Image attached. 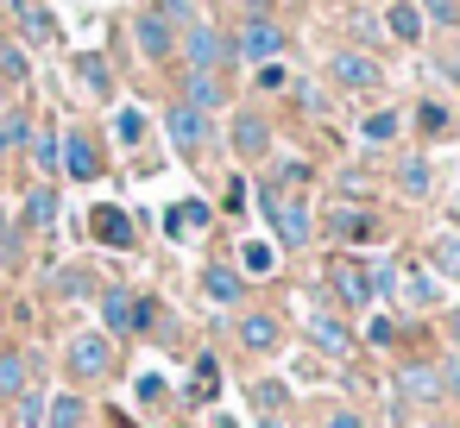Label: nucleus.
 I'll use <instances>...</instances> for the list:
<instances>
[{
	"mask_svg": "<svg viewBox=\"0 0 460 428\" xmlns=\"http://www.w3.org/2000/svg\"><path fill=\"white\" fill-rule=\"evenodd\" d=\"M422 26H441V32H460V0H416Z\"/></svg>",
	"mask_w": 460,
	"mask_h": 428,
	"instance_id": "72a5a7b5",
	"label": "nucleus"
},
{
	"mask_svg": "<svg viewBox=\"0 0 460 428\" xmlns=\"http://www.w3.org/2000/svg\"><path fill=\"white\" fill-rule=\"evenodd\" d=\"M215 390H221V365H215V353H202L196 378H190V403H215Z\"/></svg>",
	"mask_w": 460,
	"mask_h": 428,
	"instance_id": "7c9ffc66",
	"label": "nucleus"
},
{
	"mask_svg": "<svg viewBox=\"0 0 460 428\" xmlns=\"http://www.w3.org/2000/svg\"><path fill=\"white\" fill-rule=\"evenodd\" d=\"M58 183H32L26 189V202H20V227H32V233H51L58 227Z\"/></svg>",
	"mask_w": 460,
	"mask_h": 428,
	"instance_id": "4468645a",
	"label": "nucleus"
},
{
	"mask_svg": "<svg viewBox=\"0 0 460 428\" xmlns=\"http://www.w3.org/2000/svg\"><path fill=\"white\" fill-rule=\"evenodd\" d=\"M102 334L114 340H127V334H139V290H120V284H108L102 290Z\"/></svg>",
	"mask_w": 460,
	"mask_h": 428,
	"instance_id": "9b49d317",
	"label": "nucleus"
},
{
	"mask_svg": "<svg viewBox=\"0 0 460 428\" xmlns=\"http://www.w3.org/2000/svg\"><path fill=\"white\" fill-rule=\"evenodd\" d=\"M20 390H32V353H0V397H20Z\"/></svg>",
	"mask_w": 460,
	"mask_h": 428,
	"instance_id": "b1692460",
	"label": "nucleus"
},
{
	"mask_svg": "<svg viewBox=\"0 0 460 428\" xmlns=\"http://www.w3.org/2000/svg\"><path fill=\"white\" fill-rule=\"evenodd\" d=\"M13 13H20V32H26L32 45H45V39H58V26H51V13H45V7H32V0H20V7H13Z\"/></svg>",
	"mask_w": 460,
	"mask_h": 428,
	"instance_id": "473e14b6",
	"label": "nucleus"
},
{
	"mask_svg": "<svg viewBox=\"0 0 460 428\" xmlns=\"http://www.w3.org/2000/svg\"><path fill=\"white\" fill-rule=\"evenodd\" d=\"M328 284L347 309H372V277H366V258H328Z\"/></svg>",
	"mask_w": 460,
	"mask_h": 428,
	"instance_id": "9d476101",
	"label": "nucleus"
},
{
	"mask_svg": "<svg viewBox=\"0 0 460 428\" xmlns=\"http://www.w3.org/2000/svg\"><path fill=\"white\" fill-rule=\"evenodd\" d=\"M309 340H315L328 359H347V353H353V334H347V321H341L334 309H309Z\"/></svg>",
	"mask_w": 460,
	"mask_h": 428,
	"instance_id": "f3484780",
	"label": "nucleus"
},
{
	"mask_svg": "<svg viewBox=\"0 0 460 428\" xmlns=\"http://www.w3.org/2000/svg\"><path fill=\"white\" fill-rule=\"evenodd\" d=\"M114 139H120V145H139V139H146V114H139V108H114Z\"/></svg>",
	"mask_w": 460,
	"mask_h": 428,
	"instance_id": "4c0bfd02",
	"label": "nucleus"
},
{
	"mask_svg": "<svg viewBox=\"0 0 460 428\" xmlns=\"http://www.w3.org/2000/svg\"><path fill=\"white\" fill-rule=\"evenodd\" d=\"M447 340H454V353H460V309H447Z\"/></svg>",
	"mask_w": 460,
	"mask_h": 428,
	"instance_id": "3c124183",
	"label": "nucleus"
},
{
	"mask_svg": "<svg viewBox=\"0 0 460 428\" xmlns=\"http://www.w3.org/2000/svg\"><path fill=\"white\" fill-rule=\"evenodd\" d=\"M76 76H83V83H89L102 101L114 95V76H108V57H102V51H83V57H76Z\"/></svg>",
	"mask_w": 460,
	"mask_h": 428,
	"instance_id": "c85d7f7f",
	"label": "nucleus"
},
{
	"mask_svg": "<svg viewBox=\"0 0 460 428\" xmlns=\"http://www.w3.org/2000/svg\"><path fill=\"white\" fill-rule=\"evenodd\" d=\"M234 334H240V346H246V353H271V346L284 340V321H278L271 309H246Z\"/></svg>",
	"mask_w": 460,
	"mask_h": 428,
	"instance_id": "dca6fc26",
	"label": "nucleus"
},
{
	"mask_svg": "<svg viewBox=\"0 0 460 428\" xmlns=\"http://www.w3.org/2000/svg\"><path fill=\"white\" fill-rule=\"evenodd\" d=\"M322 428H366V415L341 403V409H328V415H322Z\"/></svg>",
	"mask_w": 460,
	"mask_h": 428,
	"instance_id": "de8ad7c7",
	"label": "nucleus"
},
{
	"mask_svg": "<svg viewBox=\"0 0 460 428\" xmlns=\"http://www.w3.org/2000/svg\"><path fill=\"white\" fill-rule=\"evenodd\" d=\"M89 422V403L76 397V390H58L51 403H45V428H83Z\"/></svg>",
	"mask_w": 460,
	"mask_h": 428,
	"instance_id": "393cba45",
	"label": "nucleus"
},
{
	"mask_svg": "<svg viewBox=\"0 0 460 428\" xmlns=\"http://www.w3.org/2000/svg\"><path fill=\"white\" fill-rule=\"evenodd\" d=\"M391 296H397L403 309H435V302H441V277H435L429 265H403V271H397V290H391Z\"/></svg>",
	"mask_w": 460,
	"mask_h": 428,
	"instance_id": "ddd939ff",
	"label": "nucleus"
},
{
	"mask_svg": "<svg viewBox=\"0 0 460 428\" xmlns=\"http://www.w3.org/2000/svg\"><path fill=\"white\" fill-rule=\"evenodd\" d=\"M139 403H146V409H158V403H164V378H158V371H146V378H139Z\"/></svg>",
	"mask_w": 460,
	"mask_h": 428,
	"instance_id": "49530a36",
	"label": "nucleus"
},
{
	"mask_svg": "<svg viewBox=\"0 0 460 428\" xmlns=\"http://www.w3.org/2000/svg\"><path fill=\"white\" fill-rule=\"evenodd\" d=\"M284 397H290V390H284L278 378H252V409H259V415H278Z\"/></svg>",
	"mask_w": 460,
	"mask_h": 428,
	"instance_id": "e433bc0d",
	"label": "nucleus"
},
{
	"mask_svg": "<svg viewBox=\"0 0 460 428\" xmlns=\"http://www.w3.org/2000/svg\"><path fill=\"white\" fill-rule=\"evenodd\" d=\"M26 158H32V170L51 183V177H58V133H51V127H32V139H26Z\"/></svg>",
	"mask_w": 460,
	"mask_h": 428,
	"instance_id": "cd10ccee",
	"label": "nucleus"
},
{
	"mask_svg": "<svg viewBox=\"0 0 460 428\" xmlns=\"http://www.w3.org/2000/svg\"><path fill=\"white\" fill-rule=\"evenodd\" d=\"M177 57H183V70H234V39H227V26H215V20H190L183 32H177Z\"/></svg>",
	"mask_w": 460,
	"mask_h": 428,
	"instance_id": "f257e3e1",
	"label": "nucleus"
},
{
	"mask_svg": "<svg viewBox=\"0 0 460 428\" xmlns=\"http://www.w3.org/2000/svg\"><path fill=\"white\" fill-rule=\"evenodd\" d=\"M133 45H139V57H146V64H171V57H177V32H171L152 7H139V13H133Z\"/></svg>",
	"mask_w": 460,
	"mask_h": 428,
	"instance_id": "6e6552de",
	"label": "nucleus"
},
{
	"mask_svg": "<svg viewBox=\"0 0 460 428\" xmlns=\"http://www.w3.org/2000/svg\"><path fill=\"white\" fill-rule=\"evenodd\" d=\"M391 340H397V321L391 315H372L366 321V346H391Z\"/></svg>",
	"mask_w": 460,
	"mask_h": 428,
	"instance_id": "c03bdc74",
	"label": "nucleus"
},
{
	"mask_svg": "<svg viewBox=\"0 0 460 428\" xmlns=\"http://www.w3.org/2000/svg\"><path fill=\"white\" fill-rule=\"evenodd\" d=\"M26 139H32V108H7L0 114V158L26 152Z\"/></svg>",
	"mask_w": 460,
	"mask_h": 428,
	"instance_id": "a878e982",
	"label": "nucleus"
},
{
	"mask_svg": "<svg viewBox=\"0 0 460 428\" xmlns=\"http://www.w3.org/2000/svg\"><path fill=\"white\" fill-rule=\"evenodd\" d=\"M7 108H13V89H7V83H0V114H7Z\"/></svg>",
	"mask_w": 460,
	"mask_h": 428,
	"instance_id": "603ef678",
	"label": "nucleus"
},
{
	"mask_svg": "<svg viewBox=\"0 0 460 428\" xmlns=\"http://www.w3.org/2000/svg\"><path fill=\"white\" fill-rule=\"evenodd\" d=\"M32 76V57H26V45H0V83H26Z\"/></svg>",
	"mask_w": 460,
	"mask_h": 428,
	"instance_id": "f704fd0d",
	"label": "nucleus"
},
{
	"mask_svg": "<svg viewBox=\"0 0 460 428\" xmlns=\"http://www.w3.org/2000/svg\"><path fill=\"white\" fill-rule=\"evenodd\" d=\"M429 258H435V277H460V233H435Z\"/></svg>",
	"mask_w": 460,
	"mask_h": 428,
	"instance_id": "2f4dec72",
	"label": "nucleus"
},
{
	"mask_svg": "<svg viewBox=\"0 0 460 428\" xmlns=\"http://www.w3.org/2000/svg\"><path fill=\"white\" fill-rule=\"evenodd\" d=\"M183 101L196 114H215V108H227V83L215 70H183Z\"/></svg>",
	"mask_w": 460,
	"mask_h": 428,
	"instance_id": "6ab92c4d",
	"label": "nucleus"
},
{
	"mask_svg": "<svg viewBox=\"0 0 460 428\" xmlns=\"http://www.w3.org/2000/svg\"><path fill=\"white\" fill-rule=\"evenodd\" d=\"M64 365H70V378L76 384H95V378H108L114 371V340L108 334H70V346H64Z\"/></svg>",
	"mask_w": 460,
	"mask_h": 428,
	"instance_id": "39448f33",
	"label": "nucleus"
},
{
	"mask_svg": "<svg viewBox=\"0 0 460 428\" xmlns=\"http://www.w3.org/2000/svg\"><path fill=\"white\" fill-rule=\"evenodd\" d=\"M13 403H20V409H13V415H20V428H45V397H39V390H20Z\"/></svg>",
	"mask_w": 460,
	"mask_h": 428,
	"instance_id": "79ce46f5",
	"label": "nucleus"
},
{
	"mask_svg": "<svg viewBox=\"0 0 460 428\" xmlns=\"http://www.w3.org/2000/svg\"><path fill=\"white\" fill-rule=\"evenodd\" d=\"M240 7H246V13H265V0H240Z\"/></svg>",
	"mask_w": 460,
	"mask_h": 428,
	"instance_id": "864d4df0",
	"label": "nucleus"
},
{
	"mask_svg": "<svg viewBox=\"0 0 460 428\" xmlns=\"http://www.w3.org/2000/svg\"><path fill=\"white\" fill-rule=\"evenodd\" d=\"M397 133H403V114H397V108H372V114L359 120V139H366V145H391Z\"/></svg>",
	"mask_w": 460,
	"mask_h": 428,
	"instance_id": "bb28decb",
	"label": "nucleus"
},
{
	"mask_svg": "<svg viewBox=\"0 0 460 428\" xmlns=\"http://www.w3.org/2000/svg\"><path fill=\"white\" fill-rule=\"evenodd\" d=\"M252 83H259V95H278V89H290V70L284 64H259Z\"/></svg>",
	"mask_w": 460,
	"mask_h": 428,
	"instance_id": "37998d69",
	"label": "nucleus"
},
{
	"mask_svg": "<svg viewBox=\"0 0 460 428\" xmlns=\"http://www.w3.org/2000/svg\"><path fill=\"white\" fill-rule=\"evenodd\" d=\"M51 284H58V296H95V277H89L83 265H70V271H58Z\"/></svg>",
	"mask_w": 460,
	"mask_h": 428,
	"instance_id": "a19ab883",
	"label": "nucleus"
},
{
	"mask_svg": "<svg viewBox=\"0 0 460 428\" xmlns=\"http://www.w3.org/2000/svg\"><path fill=\"white\" fill-rule=\"evenodd\" d=\"M385 32L397 39V45H422V13H416V0H391V7H385Z\"/></svg>",
	"mask_w": 460,
	"mask_h": 428,
	"instance_id": "4be33fe9",
	"label": "nucleus"
},
{
	"mask_svg": "<svg viewBox=\"0 0 460 428\" xmlns=\"http://www.w3.org/2000/svg\"><path fill=\"white\" fill-rule=\"evenodd\" d=\"M208 221H215V208H208V202H196V196H190V202H177V208H164V233H171V240L202 233Z\"/></svg>",
	"mask_w": 460,
	"mask_h": 428,
	"instance_id": "412c9836",
	"label": "nucleus"
},
{
	"mask_svg": "<svg viewBox=\"0 0 460 428\" xmlns=\"http://www.w3.org/2000/svg\"><path fill=\"white\" fill-rule=\"evenodd\" d=\"M341 189H347V196H359V189H366V170H359V164H347V170H341Z\"/></svg>",
	"mask_w": 460,
	"mask_h": 428,
	"instance_id": "8fccbe9b",
	"label": "nucleus"
},
{
	"mask_svg": "<svg viewBox=\"0 0 460 428\" xmlns=\"http://www.w3.org/2000/svg\"><path fill=\"white\" fill-rule=\"evenodd\" d=\"M322 7H328V0H322Z\"/></svg>",
	"mask_w": 460,
	"mask_h": 428,
	"instance_id": "4d7b16f0",
	"label": "nucleus"
},
{
	"mask_svg": "<svg viewBox=\"0 0 460 428\" xmlns=\"http://www.w3.org/2000/svg\"><path fill=\"white\" fill-rule=\"evenodd\" d=\"M322 227H328L334 240H347V246H372V240H378V214L359 208V202H334V208L322 214Z\"/></svg>",
	"mask_w": 460,
	"mask_h": 428,
	"instance_id": "0eeeda50",
	"label": "nucleus"
},
{
	"mask_svg": "<svg viewBox=\"0 0 460 428\" xmlns=\"http://www.w3.org/2000/svg\"><path fill=\"white\" fill-rule=\"evenodd\" d=\"M202 296L221 302V309H240V296H246V271H240V265H208V271H202Z\"/></svg>",
	"mask_w": 460,
	"mask_h": 428,
	"instance_id": "aec40b11",
	"label": "nucleus"
},
{
	"mask_svg": "<svg viewBox=\"0 0 460 428\" xmlns=\"http://www.w3.org/2000/svg\"><path fill=\"white\" fill-rule=\"evenodd\" d=\"M234 158H246V164L271 158V120L259 108H234Z\"/></svg>",
	"mask_w": 460,
	"mask_h": 428,
	"instance_id": "1a4fd4ad",
	"label": "nucleus"
},
{
	"mask_svg": "<svg viewBox=\"0 0 460 428\" xmlns=\"http://www.w3.org/2000/svg\"><path fill=\"white\" fill-rule=\"evenodd\" d=\"M164 139L196 164V158L215 145V114H196L190 101H171V108H164Z\"/></svg>",
	"mask_w": 460,
	"mask_h": 428,
	"instance_id": "7ed1b4c3",
	"label": "nucleus"
},
{
	"mask_svg": "<svg viewBox=\"0 0 460 428\" xmlns=\"http://www.w3.org/2000/svg\"><path fill=\"white\" fill-rule=\"evenodd\" d=\"M435 189V164L429 158H397V196L403 202H422Z\"/></svg>",
	"mask_w": 460,
	"mask_h": 428,
	"instance_id": "5701e85b",
	"label": "nucleus"
},
{
	"mask_svg": "<svg viewBox=\"0 0 460 428\" xmlns=\"http://www.w3.org/2000/svg\"><path fill=\"white\" fill-rule=\"evenodd\" d=\"M240 271H246V277L278 271V246H271V240H246V246H240Z\"/></svg>",
	"mask_w": 460,
	"mask_h": 428,
	"instance_id": "c756f323",
	"label": "nucleus"
},
{
	"mask_svg": "<svg viewBox=\"0 0 460 428\" xmlns=\"http://www.w3.org/2000/svg\"><path fill=\"white\" fill-rule=\"evenodd\" d=\"M102 170H108V158H102V145H95L89 127L58 133V177H70V183H95Z\"/></svg>",
	"mask_w": 460,
	"mask_h": 428,
	"instance_id": "20e7f679",
	"label": "nucleus"
},
{
	"mask_svg": "<svg viewBox=\"0 0 460 428\" xmlns=\"http://www.w3.org/2000/svg\"><path fill=\"white\" fill-rule=\"evenodd\" d=\"M227 39H234V64H252V70H259V64H278V57L290 51L284 26H278L271 13H246Z\"/></svg>",
	"mask_w": 460,
	"mask_h": 428,
	"instance_id": "f03ea898",
	"label": "nucleus"
},
{
	"mask_svg": "<svg viewBox=\"0 0 460 428\" xmlns=\"http://www.w3.org/2000/svg\"><path fill=\"white\" fill-rule=\"evenodd\" d=\"M152 13H158L171 32H183V26L196 20V0H152Z\"/></svg>",
	"mask_w": 460,
	"mask_h": 428,
	"instance_id": "58836bf2",
	"label": "nucleus"
},
{
	"mask_svg": "<svg viewBox=\"0 0 460 428\" xmlns=\"http://www.w3.org/2000/svg\"><path fill=\"white\" fill-rule=\"evenodd\" d=\"M296 108H303V114H322V89H315V83H296Z\"/></svg>",
	"mask_w": 460,
	"mask_h": 428,
	"instance_id": "09e8293b",
	"label": "nucleus"
},
{
	"mask_svg": "<svg viewBox=\"0 0 460 428\" xmlns=\"http://www.w3.org/2000/svg\"><path fill=\"white\" fill-rule=\"evenodd\" d=\"M454 214H460V196H454Z\"/></svg>",
	"mask_w": 460,
	"mask_h": 428,
	"instance_id": "6e6d98bb",
	"label": "nucleus"
},
{
	"mask_svg": "<svg viewBox=\"0 0 460 428\" xmlns=\"http://www.w3.org/2000/svg\"><path fill=\"white\" fill-rule=\"evenodd\" d=\"M265 221H271V233H278V246H290V252L315 240V208H309L303 196H278V208H271Z\"/></svg>",
	"mask_w": 460,
	"mask_h": 428,
	"instance_id": "423d86ee",
	"label": "nucleus"
},
{
	"mask_svg": "<svg viewBox=\"0 0 460 428\" xmlns=\"http://www.w3.org/2000/svg\"><path fill=\"white\" fill-rule=\"evenodd\" d=\"M435 378H441V397H454V403H460V353H454V359H441V365H435Z\"/></svg>",
	"mask_w": 460,
	"mask_h": 428,
	"instance_id": "a18cd8bd",
	"label": "nucleus"
},
{
	"mask_svg": "<svg viewBox=\"0 0 460 428\" xmlns=\"http://www.w3.org/2000/svg\"><path fill=\"white\" fill-rule=\"evenodd\" d=\"M397 397H403V403H435V397H441L435 365H429V359H403V365H397Z\"/></svg>",
	"mask_w": 460,
	"mask_h": 428,
	"instance_id": "a211bd4d",
	"label": "nucleus"
},
{
	"mask_svg": "<svg viewBox=\"0 0 460 428\" xmlns=\"http://www.w3.org/2000/svg\"><path fill=\"white\" fill-rule=\"evenodd\" d=\"M89 233H95V246H133V214L127 208H114V202H102V208H89Z\"/></svg>",
	"mask_w": 460,
	"mask_h": 428,
	"instance_id": "2eb2a0df",
	"label": "nucleus"
},
{
	"mask_svg": "<svg viewBox=\"0 0 460 428\" xmlns=\"http://www.w3.org/2000/svg\"><path fill=\"white\" fill-rule=\"evenodd\" d=\"M422 428H447V422H422Z\"/></svg>",
	"mask_w": 460,
	"mask_h": 428,
	"instance_id": "5fc2aeb1",
	"label": "nucleus"
},
{
	"mask_svg": "<svg viewBox=\"0 0 460 428\" xmlns=\"http://www.w3.org/2000/svg\"><path fill=\"white\" fill-rule=\"evenodd\" d=\"M328 76H334L341 89H378V76H385V70H378V57H372V51H353V45H347V51H334V57H328Z\"/></svg>",
	"mask_w": 460,
	"mask_h": 428,
	"instance_id": "f8f14e48",
	"label": "nucleus"
},
{
	"mask_svg": "<svg viewBox=\"0 0 460 428\" xmlns=\"http://www.w3.org/2000/svg\"><path fill=\"white\" fill-rule=\"evenodd\" d=\"M447 127H454L447 101H435V95H429V101H416V133H447Z\"/></svg>",
	"mask_w": 460,
	"mask_h": 428,
	"instance_id": "c9c22d12",
	"label": "nucleus"
},
{
	"mask_svg": "<svg viewBox=\"0 0 460 428\" xmlns=\"http://www.w3.org/2000/svg\"><path fill=\"white\" fill-rule=\"evenodd\" d=\"M0 258H7V265H20V227H13L7 196H0Z\"/></svg>",
	"mask_w": 460,
	"mask_h": 428,
	"instance_id": "ea45409f",
	"label": "nucleus"
}]
</instances>
